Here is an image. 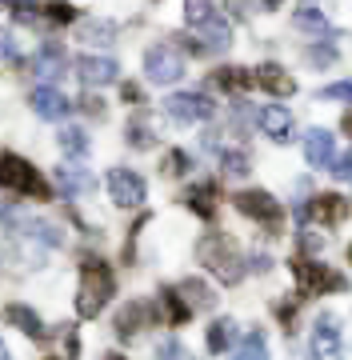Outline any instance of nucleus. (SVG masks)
I'll return each instance as SVG.
<instances>
[{"label": "nucleus", "mask_w": 352, "mask_h": 360, "mask_svg": "<svg viewBox=\"0 0 352 360\" xmlns=\"http://www.w3.org/2000/svg\"><path fill=\"white\" fill-rule=\"evenodd\" d=\"M256 124H261V132H268L276 144L292 141V112L280 108V104H264L261 112H256Z\"/></svg>", "instance_id": "15"}, {"label": "nucleus", "mask_w": 352, "mask_h": 360, "mask_svg": "<svg viewBox=\"0 0 352 360\" xmlns=\"http://www.w3.org/2000/svg\"><path fill=\"white\" fill-rule=\"evenodd\" d=\"M72 72H77V80H84V84H112L117 80V60L112 56H77V65H72Z\"/></svg>", "instance_id": "12"}, {"label": "nucleus", "mask_w": 352, "mask_h": 360, "mask_svg": "<svg viewBox=\"0 0 352 360\" xmlns=\"http://www.w3.org/2000/svg\"><path fill=\"white\" fill-rule=\"evenodd\" d=\"M273 269V260L268 257H252V272H268Z\"/></svg>", "instance_id": "39"}, {"label": "nucleus", "mask_w": 352, "mask_h": 360, "mask_svg": "<svg viewBox=\"0 0 352 360\" xmlns=\"http://www.w3.org/2000/svg\"><path fill=\"white\" fill-rule=\"evenodd\" d=\"M84 37H89L92 44H108V37H112V25H105V20H89V25H84Z\"/></svg>", "instance_id": "34"}, {"label": "nucleus", "mask_w": 352, "mask_h": 360, "mask_svg": "<svg viewBox=\"0 0 352 360\" xmlns=\"http://www.w3.org/2000/svg\"><path fill=\"white\" fill-rule=\"evenodd\" d=\"M224 172L228 176H248L252 168H248V156L245 153H224Z\"/></svg>", "instance_id": "33"}, {"label": "nucleus", "mask_w": 352, "mask_h": 360, "mask_svg": "<svg viewBox=\"0 0 352 360\" xmlns=\"http://www.w3.org/2000/svg\"><path fill=\"white\" fill-rule=\"evenodd\" d=\"M176 292H181V296H188V309H193V312H196V309H212V304H216V296H212V288H209V284L193 281V276L176 284Z\"/></svg>", "instance_id": "21"}, {"label": "nucleus", "mask_w": 352, "mask_h": 360, "mask_svg": "<svg viewBox=\"0 0 352 360\" xmlns=\"http://www.w3.org/2000/svg\"><path fill=\"white\" fill-rule=\"evenodd\" d=\"M37 72L40 77H60V44H40Z\"/></svg>", "instance_id": "24"}, {"label": "nucleus", "mask_w": 352, "mask_h": 360, "mask_svg": "<svg viewBox=\"0 0 352 360\" xmlns=\"http://www.w3.org/2000/svg\"><path fill=\"white\" fill-rule=\"evenodd\" d=\"M4 321L13 328H20L25 336H32V340H44V324H40V316L28 304H4Z\"/></svg>", "instance_id": "18"}, {"label": "nucleus", "mask_w": 352, "mask_h": 360, "mask_svg": "<svg viewBox=\"0 0 352 360\" xmlns=\"http://www.w3.org/2000/svg\"><path fill=\"white\" fill-rule=\"evenodd\" d=\"M196 32H200V40L193 44V52H200V56H221V52H228V44H233V28H228V20H221V16L204 20Z\"/></svg>", "instance_id": "11"}, {"label": "nucleus", "mask_w": 352, "mask_h": 360, "mask_svg": "<svg viewBox=\"0 0 352 360\" xmlns=\"http://www.w3.org/2000/svg\"><path fill=\"white\" fill-rule=\"evenodd\" d=\"M212 184H196L193 193H188V205H193V212H200V217H212Z\"/></svg>", "instance_id": "28"}, {"label": "nucleus", "mask_w": 352, "mask_h": 360, "mask_svg": "<svg viewBox=\"0 0 352 360\" xmlns=\"http://www.w3.org/2000/svg\"><path fill=\"white\" fill-rule=\"evenodd\" d=\"M340 129H344V132H348V136H352V112L344 116V120H340Z\"/></svg>", "instance_id": "40"}, {"label": "nucleus", "mask_w": 352, "mask_h": 360, "mask_svg": "<svg viewBox=\"0 0 352 360\" xmlns=\"http://www.w3.org/2000/svg\"><path fill=\"white\" fill-rule=\"evenodd\" d=\"M256 84H261L268 96H292L296 92V80L288 77L280 65H264V68H256Z\"/></svg>", "instance_id": "17"}, {"label": "nucleus", "mask_w": 352, "mask_h": 360, "mask_svg": "<svg viewBox=\"0 0 352 360\" xmlns=\"http://www.w3.org/2000/svg\"><path fill=\"white\" fill-rule=\"evenodd\" d=\"M216 16V8H212V0H188V25L200 28L204 20H212Z\"/></svg>", "instance_id": "29"}, {"label": "nucleus", "mask_w": 352, "mask_h": 360, "mask_svg": "<svg viewBox=\"0 0 352 360\" xmlns=\"http://www.w3.org/2000/svg\"><path fill=\"white\" fill-rule=\"evenodd\" d=\"M344 356V336H340V321L332 312H320L313 324V360H340Z\"/></svg>", "instance_id": "8"}, {"label": "nucleus", "mask_w": 352, "mask_h": 360, "mask_svg": "<svg viewBox=\"0 0 352 360\" xmlns=\"http://www.w3.org/2000/svg\"><path fill=\"white\" fill-rule=\"evenodd\" d=\"M157 360H196L181 340H160L157 345Z\"/></svg>", "instance_id": "30"}, {"label": "nucleus", "mask_w": 352, "mask_h": 360, "mask_svg": "<svg viewBox=\"0 0 352 360\" xmlns=\"http://www.w3.org/2000/svg\"><path fill=\"white\" fill-rule=\"evenodd\" d=\"M13 56H16V40L8 28H0V60H13Z\"/></svg>", "instance_id": "37"}, {"label": "nucleus", "mask_w": 352, "mask_h": 360, "mask_svg": "<svg viewBox=\"0 0 352 360\" xmlns=\"http://www.w3.org/2000/svg\"><path fill=\"white\" fill-rule=\"evenodd\" d=\"M152 316H157V312H152V304H141V300H132V304H124V309H120V316H117V333L124 336V340H129V336L136 333V328H141L144 321H152Z\"/></svg>", "instance_id": "19"}, {"label": "nucleus", "mask_w": 352, "mask_h": 360, "mask_svg": "<svg viewBox=\"0 0 352 360\" xmlns=\"http://www.w3.org/2000/svg\"><path fill=\"white\" fill-rule=\"evenodd\" d=\"M296 217L300 220H320V224H337V220L348 217V205H344L337 193H325V196H316V200H308L304 208H296Z\"/></svg>", "instance_id": "14"}, {"label": "nucleus", "mask_w": 352, "mask_h": 360, "mask_svg": "<svg viewBox=\"0 0 352 360\" xmlns=\"http://www.w3.org/2000/svg\"><path fill=\"white\" fill-rule=\"evenodd\" d=\"M56 184H60V193H65L68 200H77V196H89V193H92L89 168H77V165L56 168Z\"/></svg>", "instance_id": "16"}, {"label": "nucleus", "mask_w": 352, "mask_h": 360, "mask_svg": "<svg viewBox=\"0 0 352 360\" xmlns=\"http://www.w3.org/2000/svg\"><path fill=\"white\" fill-rule=\"evenodd\" d=\"M292 20H296L300 32H313V37H328V16L320 13L316 4H300Z\"/></svg>", "instance_id": "20"}, {"label": "nucleus", "mask_w": 352, "mask_h": 360, "mask_svg": "<svg viewBox=\"0 0 352 360\" xmlns=\"http://www.w3.org/2000/svg\"><path fill=\"white\" fill-rule=\"evenodd\" d=\"M252 80L256 77H248L245 68H221V72H216V77H212V84H221V89H245V84H252Z\"/></svg>", "instance_id": "26"}, {"label": "nucleus", "mask_w": 352, "mask_h": 360, "mask_svg": "<svg viewBox=\"0 0 352 360\" xmlns=\"http://www.w3.org/2000/svg\"><path fill=\"white\" fill-rule=\"evenodd\" d=\"M320 96H325V101H348L352 104V80H332V84L320 89Z\"/></svg>", "instance_id": "32"}, {"label": "nucleus", "mask_w": 352, "mask_h": 360, "mask_svg": "<svg viewBox=\"0 0 352 360\" xmlns=\"http://www.w3.org/2000/svg\"><path fill=\"white\" fill-rule=\"evenodd\" d=\"M0 360H13L8 356V348H4V340H0Z\"/></svg>", "instance_id": "41"}, {"label": "nucleus", "mask_w": 352, "mask_h": 360, "mask_svg": "<svg viewBox=\"0 0 352 360\" xmlns=\"http://www.w3.org/2000/svg\"><path fill=\"white\" fill-rule=\"evenodd\" d=\"M164 112L176 124H196V120H209L212 116V101L204 92H172L164 101Z\"/></svg>", "instance_id": "9"}, {"label": "nucleus", "mask_w": 352, "mask_h": 360, "mask_svg": "<svg viewBox=\"0 0 352 360\" xmlns=\"http://www.w3.org/2000/svg\"><path fill=\"white\" fill-rule=\"evenodd\" d=\"M28 104H32V112L40 116V120H65L68 112H72V104H68V96L60 89H53V84H44V89H37L32 96H28Z\"/></svg>", "instance_id": "13"}, {"label": "nucleus", "mask_w": 352, "mask_h": 360, "mask_svg": "<svg viewBox=\"0 0 352 360\" xmlns=\"http://www.w3.org/2000/svg\"><path fill=\"white\" fill-rule=\"evenodd\" d=\"M60 148H65L68 156H84L89 153V136L80 129H60Z\"/></svg>", "instance_id": "27"}, {"label": "nucleus", "mask_w": 352, "mask_h": 360, "mask_svg": "<svg viewBox=\"0 0 352 360\" xmlns=\"http://www.w3.org/2000/svg\"><path fill=\"white\" fill-rule=\"evenodd\" d=\"M105 188L120 208H141L144 196H148V184H144L141 172H132V168H108Z\"/></svg>", "instance_id": "6"}, {"label": "nucleus", "mask_w": 352, "mask_h": 360, "mask_svg": "<svg viewBox=\"0 0 352 360\" xmlns=\"http://www.w3.org/2000/svg\"><path fill=\"white\" fill-rule=\"evenodd\" d=\"M44 16L56 20V25H72L77 20V8H68L65 0H53V4H44Z\"/></svg>", "instance_id": "31"}, {"label": "nucleus", "mask_w": 352, "mask_h": 360, "mask_svg": "<svg viewBox=\"0 0 352 360\" xmlns=\"http://www.w3.org/2000/svg\"><path fill=\"white\" fill-rule=\"evenodd\" d=\"M105 360H129V356H120V352H108V356Z\"/></svg>", "instance_id": "42"}, {"label": "nucleus", "mask_w": 352, "mask_h": 360, "mask_svg": "<svg viewBox=\"0 0 352 360\" xmlns=\"http://www.w3.org/2000/svg\"><path fill=\"white\" fill-rule=\"evenodd\" d=\"M200 260H204L224 284H236L240 276H245V260H240V252H236L233 236H224V232H212V236L200 240Z\"/></svg>", "instance_id": "3"}, {"label": "nucleus", "mask_w": 352, "mask_h": 360, "mask_svg": "<svg viewBox=\"0 0 352 360\" xmlns=\"http://www.w3.org/2000/svg\"><path fill=\"white\" fill-rule=\"evenodd\" d=\"M164 172H169V176H184V172H188V156H184L181 148H172V153L164 156Z\"/></svg>", "instance_id": "35"}, {"label": "nucleus", "mask_w": 352, "mask_h": 360, "mask_svg": "<svg viewBox=\"0 0 352 360\" xmlns=\"http://www.w3.org/2000/svg\"><path fill=\"white\" fill-rule=\"evenodd\" d=\"M0 184L20 196H32V200H48V193H53L48 180L40 176L25 156H13V153H0Z\"/></svg>", "instance_id": "2"}, {"label": "nucleus", "mask_w": 352, "mask_h": 360, "mask_svg": "<svg viewBox=\"0 0 352 360\" xmlns=\"http://www.w3.org/2000/svg\"><path fill=\"white\" fill-rule=\"evenodd\" d=\"M4 4H13V0H4Z\"/></svg>", "instance_id": "45"}, {"label": "nucleus", "mask_w": 352, "mask_h": 360, "mask_svg": "<svg viewBox=\"0 0 352 360\" xmlns=\"http://www.w3.org/2000/svg\"><path fill=\"white\" fill-rule=\"evenodd\" d=\"M129 144L132 148H152V132L144 124H129Z\"/></svg>", "instance_id": "36"}, {"label": "nucleus", "mask_w": 352, "mask_h": 360, "mask_svg": "<svg viewBox=\"0 0 352 360\" xmlns=\"http://www.w3.org/2000/svg\"><path fill=\"white\" fill-rule=\"evenodd\" d=\"M264 4H268V8H276V4H280V0H264Z\"/></svg>", "instance_id": "43"}, {"label": "nucleus", "mask_w": 352, "mask_h": 360, "mask_svg": "<svg viewBox=\"0 0 352 360\" xmlns=\"http://www.w3.org/2000/svg\"><path fill=\"white\" fill-rule=\"evenodd\" d=\"M144 77L152 80V84H176L184 77V52L181 44L172 40V44H152V49L144 52Z\"/></svg>", "instance_id": "4"}, {"label": "nucleus", "mask_w": 352, "mask_h": 360, "mask_svg": "<svg viewBox=\"0 0 352 360\" xmlns=\"http://www.w3.org/2000/svg\"><path fill=\"white\" fill-rule=\"evenodd\" d=\"M292 276H296V284H300V296H325V292H332V288H348V281H344L340 272H332L328 264H316V260H304V257H296Z\"/></svg>", "instance_id": "5"}, {"label": "nucleus", "mask_w": 352, "mask_h": 360, "mask_svg": "<svg viewBox=\"0 0 352 360\" xmlns=\"http://www.w3.org/2000/svg\"><path fill=\"white\" fill-rule=\"evenodd\" d=\"M233 340H236V321H228V316L209 328V352H228Z\"/></svg>", "instance_id": "23"}, {"label": "nucleus", "mask_w": 352, "mask_h": 360, "mask_svg": "<svg viewBox=\"0 0 352 360\" xmlns=\"http://www.w3.org/2000/svg\"><path fill=\"white\" fill-rule=\"evenodd\" d=\"M304 160L313 168H328L332 172V165H337V136L328 129H308L304 132Z\"/></svg>", "instance_id": "10"}, {"label": "nucleus", "mask_w": 352, "mask_h": 360, "mask_svg": "<svg viewBox=\"0 0 352 360\" xmlns=\"http://www.w3.org/2000/svg\"><path fill=\"white\" fill-rule=\"evenodd\" d=\"M228 360H268V340H264V333L252 328V333L233 348V356H228Z\"/></svg>", "instance_id": "22"}, {"label": "nucleus", "mask_w": 352, "mask_h": 360, "mask_svg": "<svg viewBox=\"0 0 352 360\" xmlns=\"http://www.w3.org/2000/svg\"><path fill=\"white\" fill-rule=\"evenodd\" d=\"M348 260H352V245H348Z\"/></svg>", "instance_id": "44"}, {"label": "nucleus", "mask_w": 352, "mask_h": 360, "mask_svg": "<svg viewBox=\"0 0 352 360\" xmlns=\"http://www.w3.org/2000/svg\"><path fill=\"white\" fill-rule=\"evenodd\" d=\"M236 212H245L248 220H256V224H264V229L280 232V205H276L268 193H261V188H248V193L236 196Z\"/></svg>", "instance_id": "7"}, {"label": "nucleus", "mask_w": 352, "mask_h": 360, "mask_svg": "<svg viewBox=\"0 0 352 360\" xmlns=\"http://www.w3.org/2000/svg\"><path fill=\"white\" fill-rule=\"evenodd\" d=\"M332 176H340V180H352V153L337 156V165H332Z\"/></svg>", "instance_id": "38"}, {"label": "nucleus", "mask_w": 352, "mask_h": 360, "mask_svg": "<svg viewBox=\"0 0 352 360\" xmlns=\"http://www.w3.org/2000/svg\"><path fill=\"white\" fill-rule=\"evenodd\" d=\"M164 312H169L172 324H184L188 316H193V309H188V300H184L176 288H164Z\"/></svg>", "instance_id": "25"}, {"label": "nucleus", "mask_w": 352, "mask_h": 360, "mask_svg": "<svg viewBox=\"0 0 352 360\" xmlns=\"http://www.w3.org/2000/svg\"><path fill=\"white\" fill-rule=\"evenodd\" d=\"M117 281H112V269H108L105 260L89 257L80 264V288H77V316L92 321V316H100L108 304V296H112Z\"/></svg>", "instance_id": "1"}]
</instances>
